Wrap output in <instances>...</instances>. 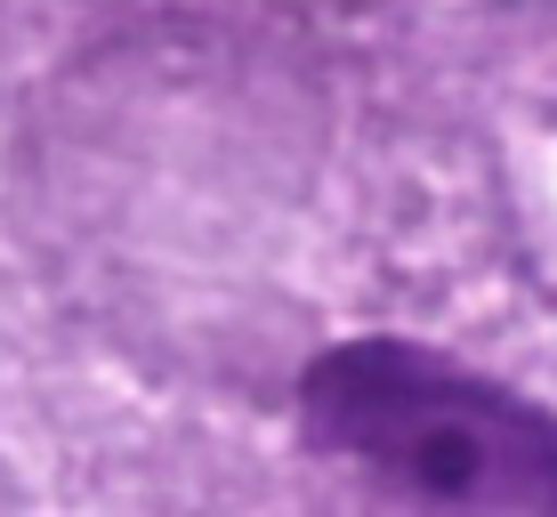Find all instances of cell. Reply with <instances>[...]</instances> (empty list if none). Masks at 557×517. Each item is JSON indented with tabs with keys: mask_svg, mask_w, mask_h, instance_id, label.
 <instances>
[{
	"mask_svg": "<svg viewBox=\"0 0 557 517\" xmlns=\"http://www.w3.org/2000/svg\"><path fill=\"white\" fill-rule=\"evenodd\" d=\"M307 420L348 461L469 517H557V420L429 348L356 340L307 364Z\"/></svg>",
	"mask_w": 557,
	"mask_h": 517,
	"instance_id": "6da1fadb",
	"label": "cell"
}]
</instances>
